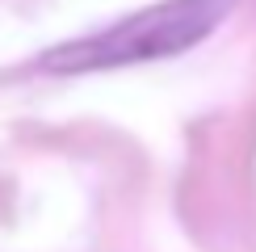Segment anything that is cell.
Listing matches in <instances>:
<instances>
[{
  "mask_svg": "<svg viewBox=\"0 0 256 252\" xmlns=\"http://www.w3.org/2000/svg\"><path fill=\"white\" fill-rule=\"evenodd\" d=\"M231 0H164L143 13L101 30V34L76 38L68 46H55L42 55V72H97L122 68L143 59H168L202 42L222 21Z\"/></svg>",
  "mask_w": 256,
  "mask_h": 252,
  "instance_id": "obj_1",
  "label": "cell"
}]
</instances>
